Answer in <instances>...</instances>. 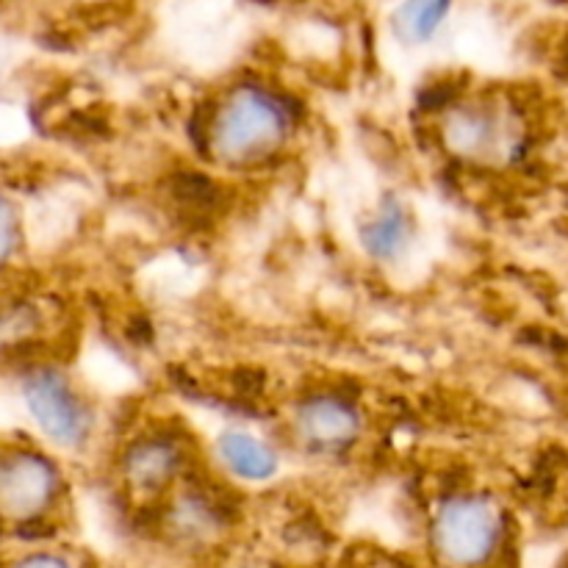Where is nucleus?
<instances>
[{
  "label": "nucleus",
  "mask_w": 568,
  "mask_h": 568,
  "mask_svg": "<svg viewBox=\"0 0 568 568\" xmlns=\"http://www.w3.org/2000/svg\"><path fill=\"white\" fill-rule=\"evenodd\" d=\"M366 250H369L375 258L381 261H392L408 247V239H410V216L397 200H386L381 209L372 214V220L366 222L364 231Z\"/></svg>",
  "instance_id": "nucleus-8"
},
{
  "label": "nucleus",
  "mask_w": 568,
  "mask_h": 568,
  "mask_svg": "<svg viewBox=\"0 0 568 568\" xmlns=\"http://www.w3.org/2000/svg\"><path fill=\"white\" fill-rule=\"evenodd\" d=\"M9 568H75V564L67 560L64 555L31 552V555H22V558L14 560Z\"/></svg>",
  "instance_id": "nucleus-11"
},
{
  "label": "nucleus",
  "mask_w": 568,
  "mask_h": 568,
  "mask_svg": "<svg viewBox=\"0 0 568 568\" xmlns=\"http://www.w3.org/2000/svg\"><path fill=\"white\" fill-rule=\"evenodd\" d=\"M505 521L488 499L458 494L438 505L430 544L444 568H486L503 549Z\"/></svg>",
  "instance_id": "nucleus-2"
},
{
  "label": "nucleus",
  "mask_w": 568,
  "mask_h": 568,
  "mask_svg": "<svg viewBox=\"0 0 568 568\" xmlns=\"http://www.w3.org/2000/svg\"><path fill=\"white\" fill-rule=\"evenodd\" d=\"M61 475L33 449L0 453V516L9 521H33L53 508Z\"/></svg>",
  "instance_id": "nucleus-4"
},
{
  "label": "nucleus",
  "mask_w": 568,
  "mask_h": 568,
  "mask_svg": "<svg viewBox=\"0 0 568 568\" xmlns=\"http://www.w3.org/2000/svg\"><path fill=\"white\" fill-rule=\"evenodd\" d=\"M220 460L236 477L247 483H264L275 477L277 453L266 442L247 430H225L216 442Z\"/></svg>",
  "instance_id": "nucleus-7"
},
{
  "label": "nucleus",
  "mask_w": 568,
  "mask_h": 568,
  "mask_svg": "<svg viewBox=\"0 0 568 568\" xmlns=\"http://www.w3.org/2000/svg\"><path fill=\"white\" fill-rule=\"evenodd\" d=\"M181 464L183 453L172 438H142L125 453V477L136 491H161L175 480Z\"/></svg>",
  "instance_id": "nucleus-6"
},
{
  "label": "nucleus",
  "mask_w": 568,
  "mask_h": 568,
  "mask_svg": "<svg viewBox=\"0 0 568 568\" xmlns=\"http://www.w3.org/2000/svg\"><path fill=\"white\" fill-rule=\"evenodd\" d=\"M449 14L447 3H408L394 14L397 37L408 44H422L442 28L444 17Z\"/></svg>",
  "instance_id": "nucleus-9"
},
{
  "label": "nucleus",
  "mask_w": 568,
  "mask_h": 568,
  "mask_svg": "<svg viewBox=\"0 0 568 568\" xmlns=\"http://www.w3.org/2000/svg\"><path fill=\"white\" fill-rule=\"evenodd\" d=\"M22 403L44 438L59 447H81L92 430V410L59 369L39 366L20 383Z\"/></svg>",
  "instance_id": "nucleus-3"
},
{
  "label": "nucleus",
  "mask_w": 568,
  "mask_h": 568,
  "mask_svg": "<svg viewBox=\"0 0 568 568\" xmlns=\"http://www.w3.org/2000/svg\"><path fill=\"white\" fill-rule=\"evenodd\" d=\"M300 442L314 453L336 455L353 447L361 433V414L349 399L320 394L305 399L294 416Z\"/></svg>",
  "instance_id": "nucleus-5"
},
{
  "label": "nucleus",
  "mask_w": 568,
  "mask_h": 568,
  "mask_svg": "<svg viewBox=\"0 0 568 568\" xmlns=\"http://www.w3.org/2000/svg\"><path fill=\"white\" fill-rule=\"evenodd\" d=\"M17 244H20V220H17V209L0 194V264H6V261L14 255Z\"/></svg>",
  "instance_id": "nucleus-10"
},
{
  "label": "nucleus",
  "mask_w": 568,
  "mask_h": 568,
  "mask_svg": "<svg viewBox=\"0 0 568 568\" xmlns=\"http://www.w3.org/2000/svg\"><path fill=\"white\" fill-rule=\"evenodd\" d=\"M292 131L286 100L258 83L231 89L209 122V144L227 164H255L283 148Z\"/></svg>",
  "instance_id": "nucleus-1"
}]
</instances>
